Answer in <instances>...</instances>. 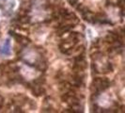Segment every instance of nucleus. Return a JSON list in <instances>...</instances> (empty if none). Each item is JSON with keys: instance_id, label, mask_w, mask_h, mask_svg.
<instances>
[{"instance_id": "1", "label": "nucleus", "mask_w": 125, "mask_h": 113, "mask_svg": "<svg viewBox=\"0 0 125 113\" xmlns=\"http://www.w3.org/2000/svg\"><path fill=\"white\" fill-rule=\"evenodd\" d=\"M11 44H12V42H11V39L10 38H7L4 42V44H2V46L0 47V52L3 56H12V50H11Z\"/></svg>"}, {"instance_id": "2", "label": "nucleus", "mask_w": 125, "mask_h": 113, "mask_svg": "<svg viewBox=\"0 0 125 113\" xmlns=\"http://www.w3.org/2000/svg\"><path fill=\"white\" fill-rule=\"evenodd\" d=\"M22 74H23V75L25 76V78H27V79H32V78L36 77L38 75L37 72H36L35 70L31 69V68H29V67H27V66H24V67H23V69H22Z\"/></svg>"}, {"instance_id": "3", "label": "nucleus", "mask_w": 125, "mask_h": 113, "mask_svg": "<svg viewBox=\"0 0 125 113\" xmlns=\"http://www.w3.org/2000/svg\"><path fill=\"white\" fill-rule=\"evenodd\" d=\"M8 3H9L11 10H13L16 7V0H8Z\"/></svg>"}, {"instance_id": "4", "label": "nucleus", "mask_w": 125, "mask_h": 113, "mask_svg": "<svg viewBox=\"0 0 125 113\" xmlns=\"http://www.w3.org/2000/svg\"><path fill=\"white\" fill-rule=\"evenodd\" d=\"M88 39H92V37H93V34H92V29H88Z\"/></svg>"}]
</instances>
